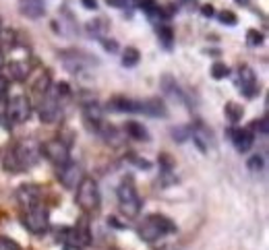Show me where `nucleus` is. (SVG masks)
Here are the masks:
<instances>
[{"instance_id":"c756f323","label":"nucleus","mask_w":269,"mask_h":250,"mask_svg":"<svg viewBox=\"0 0 269 250\" xmlns=\"http://www.w3.org/2000/svg\"><path fill=\"white\" fill-rule=\"evenodd\" d=\"M172 135H174V141L185 143L191 137V129L189 127H178V129H172Z\"/></svg>"},{"instance_id":"5701e85b","label":"nucleus","mask_w":269,"mask_h":250,"mask_svg":"<svg viewBox=\"0 0 269 250\" xmlns=\"http://www.w3.org/2000/svg\"><path fill=\"white\" fill-rule=\"evenodd\" d=\"M9 75L13 81H25L29 77V65L27 60H13L9 65Z\"/></svg>"},{"instance_id":"f3484780","label":"nucleus","mask_w":269,"mask_h":250,"mask_svg":"<svg viewBox=\"0 0 269 250\" xmlns=\"http://www.w3.org/2000/svg\"><path fill=\"white\" fill-rule=\"evenodd\" d=\"M19 13L27 19H42L46 15L44 0H19Z\"/></svg>"},{"instance_id":"ddd939ff","label":"nucleus","mask_w":269,"mask_h":250,"mask_svg":"<svg viewBox=\"0 0 269 250\" xmlns=\"http://www.w3.org/2000/svg\"><path fill=\"white\" fill-rule=\"evenodd\" d=\"M191 137H193L195 145H197L203 153H209V147L216 145V143H214V133H212V129L205 127L201 120H197L195 127L191 129Z\"/></svg>"},{"instance_id":"f8f14e48","label":"nucleus","mask_w":269,"mask_h":250,"mask_svg":"<svg viewBox=\"0 0 269 250\" xmlns=\"http://www.w3.org/2000/svg\"><path fill=\"white\" fill-rule=\"evenodd\" d=\"M238 89L245 98H255L257 91H259V83L255 77V71L249 65H243L238 69Z\"/></svg>"},{"instance_id":"bb28decb","label":"nucleus","mask_w":269,"mask_h":250,"mask_svg":"<svg viewBox=\"0 0 269 250\" xmlns=\"http://www.w3.org/2000/svg\"><path fill=\"white\" fill-rule=\"evenodd\" d=\"M158 36H160V42H162L166 48H172V42H174V31H172V27L162 25L160 31H158Z\"/></svg>"},{"instance_id":"9d476101","label":"nucleus","mask_w":269,"mask_h":250,"mask_svg":"<svg viewBox=\"0 0 269 250\" xmlns=\"http://www.w3.org/2000/svg\"><path fill=\"white\" fill-rule=\"evenodd\" d=\"M56 174H58L61 184L65 186V189H69V191H75L77 186L83 182V178H85V170L77 162H69V164L61 166V168L56 170Z\"/></svg>"},{"instance_id":"79ce46f5","label":"nucleus","mask_w":269,"mask_h":250,"mask_svg":"<svg viewBox=\"0 0 269 250\" xmlns=\"http://www.w3.org/2000/svg\"><path fill=\"white\" fill-rule=\"evenodd\" d=\"M238 5H249V0H236Z\"/></svg>"},{"instance_id":"4c0bfd02","label":"nucleus","mask_w":269,"mask_h":250,"mask_svg":"<svg viewBox=\"0 0 269 250\" xmlns=\"http://www.w3.org/2000/svg\"><path fill=\"white\" fill-rule=\"evenodd\" d=\"M81 5L92 11V9H98V0H81Z\"/></svg>"},{"instance_id":"412c9836","label":"nucleus","mask_w":269,"mask_h":250,"mask_svg":"<svg viewBox=\"0 0 269 250\" xmlns=\"http://www.w3.org/2000/svg\"><path fill=\"white\" fill-rule=\"evenodd\" d=\"M110 110L114 112H129V114H137V100H129L125 96H116L110 100Z\"/></svg>"},{"instance_id":"37998d69","label":"nucleus","mask_w":269,"mask_h":250,"mask_svg":"<svg viewBox=\"0 0 269 250\" xmlns=\"http://www.w3.org/2000/svg\"><path fill=\"white\" fill-rule=\"evenodd\" d=\"M0 31H3V19H0Z\"/></svg>"},{"instance_id":"423d86ee","label":"nucleus","mask_w":269,"mask_h":250,"mask_svg":"<svg viewBox=\"0 0 269 250\" xmlns=\"http://www.w3.org/2000/svg\"><path fill=\"white\" fill-rule=\"evenodd\" d=\"M116 197H118V207H121L123 215L133 220V217H137L141 213V197L135 189L133 180L121 182V186H118V191H116Z\"/></svg>"},{"instance_id":"a211bd4d","label":"nucleus","mask_w":269,"mask_h":250,"mask_svg":"<svg viewBox=\"0 0 269 250\" xmlns=\"http://www.w3.org/2000/svg\"><path fill=\"white\" fill-rule=\"evenodd\" d=\"M17 201L23 205V207H34V205H40V189L36 184H23L19 186L17 191Z\"/></svg>"},{"instance_id":"c9c22d12","label":"nucleus","mask_w":269,"mask_h":250,"mask_svg":"<svg viewBox=\"0 0 269 250\" xmlns=\"http://www.w3.org/2000/svg\"><path fill=\"white\" fill-rule=\"evenodd\" d=\"M7 91H9V83L5 77H0V100H3L7 96Z\"/></svg>"},{"instance_id":"20e7f679","label":"nucleus","mask_w":269,"mask_h":250,"mask_svg":"<svg viewBox=\"0 0 269 250\" xmlns=\"http://www.w3.org/2000/svg\"><path fill=\"white\" fill-rule=\"evenodd\" d=\"M102 197H100V189H98V182L94 178H83V182L77 186V205L79 209L89 215V213H96L100 209Z\"/></svg>"},{"instance_id":"393cba45","label":"nucleus","mask_w":269,"mask_h":250,"mask_svg":"<svg viewBox=\"0 0 269 250\" xmlns=\"http://www.w3.org/2000/svg\"><path fill=\"white\" fill-rule=\"evenodd\" d=\"M139 58H141V54H139L137 48H127L123 52V67H127V69L137 67L139 65Z\"/></svg>"},{"instance_id":"72a5a7b5","label":"nucleus","mask_w":269,"mask_h":250,"mask_svg":"<svg viewBox=\"0 0 269 250\" xmlns=\"http://www.w3.org/2000/svg\"><path fill=\"white\" fill-rule=\"evenodd\" d=\"M253 131H259V133L265 137V135H267V118H261L259 122H255V124H253Z\"/></svg>"},{"instance_id":"e433bc0d","label":"nucleus","mask_w":269,"mask_h":250,"mask_svg":"<svg viewBox=\"0 0 269 250\" xmlns=\"http://www.w3.org/2000/svg\"><path fill=\"white\" fill-rule=\"evenodd\" d=\"M201 13H203V17H214V15H216V9H214L212 5H205V7L201 9Z\"/></svg>"},{"instance_id":"aec40b11","label":"nucleus","mask_w":269,"mask_h":250,"mask_svg":"<svg viewBox=\"0 0 269 250\" xmlns=\"http://www.w3.org/2000/svg\"><path fill=\"white\" fill-rule=\"evenodd\" d=\"M139 9L147 15V19L152 21V23H158V21H164V19H166V15H164L162 7H160V5H156L154 0H141V3H139Z\"/></svg>"},{"instance_id":"6e6552de","label":"nucleus","mask_w":269,"mask_h":250,"mask_svg":"<svg viewBox=\"0 0 269 250\" xmlns=\"http://www.w3.org/2000/svg\"><path fill=\"white\" fill-rule=\"evenodd\" d=\"M42 153L48 158V162H52L56 168H61L65 164L71 162V153H69V143H65L61 137L58 139H52L48 143H44L42 147Z\"/></svg>"},{"instance_id":"4468645a","label":"nucleus","mask_w":269,"mask_h":250,"mask_svg":"<svg viewBox=\"0 0 269 250\" xmlns=\"http://www.w3.org/2000/svg\"><path fill=\"white\" fill-rule=\"evenodd\" d=\"M137 114L152 116V118H166L168 110L160 98H152V100H143V102L137 100Z\"/></svg>"},{"instance_id":"a878e982","label":"nucleus","mask_w":269,"mask_h":250,"mask_svg":"<svg viewBox=\"0 0 269 250\" xmlns=\"http://www.w3.org/2000/svg\"><path fill=\"white\" fill-rule=\"evenodd\" d=\"M50 87H52V79H50V73H46V71H44V73H40V77H38V83L34 85V89H36V91H40L42 96H44V93H46V91H48Z\"/></svg>"},{"instance_id":"0eeeda50","label":"nucleus","mask_w":269,"mask_h":250,"mask_svg":"<svg viewBox=\"0 0 269 250\" xmlns=\"http://www.w3.org/2000/svg\"><path fill=\"white\" fill-rule=\"evenodd\" d=\"M23 226L32 232V234H44L50 228V215L44 205H34L29 207L25 217H23Z\"/></svg>"},{"instance_id":"dca6fc26","label":"nucleus","mask_w":269,"mask_h":250,"mask_svg":"<svg viewBox=\"0 0 269 250\" xmlns=\"http://www.w3.org/2000/svg\"><path fill=\"white\" fill-rule=\"evenodd\" d=\"M230 141L234 143L238 153H247L255 143V135H253L251 129H232L230 131Z\"/></svg>"},{"instance_id":"b1692460","label":"nucleus","mask_w":269,"mask_h":250,"mask_svg":"<svg viewBox=\"0 0 269 250\" xmlns=\"http://www.w3.org/2000/svg\"><path fill=\"white\" fill-rule=\"evenodd\" d=\"M224 114H226V118H228L232 124H236V122H241V120H243L245 108H243L241 104H236V102H228L226 108H224Z\"/></svg>"},{"instance_id":"1a4fd4ad","label":"nucleus","mask_w":269,"mask_h":250,"mask_svg":"<svg viewBox=\"0 0 269 250\" xmlns=\"http://www.w3.org/2000/svg\"><path fill=\"white\" fill-rule=\"evenodd\" d=\"M32 112H34L32 100H29L27 96H15L7 104V118L17 122V124L27 122L29 118H32Z\"/></svg>"},{"instance_id":"f03ea898","label":"nucleus","mask_w":269,"mask_h":250,"mask_svg":"<svg viewBox=\"0 0 269 250\" xmlns=\"http://www.w3.org/2000/svg\"><path fill=\"white\" fill-rule=\"evenodd\" d=\"M71 93L69 85L67 83H56L52 85L44 96H42V102H40V108H38V116L44 124H54L61 120L63 116V100Z\"/></svg>"},{"instance_id":"9b49d317","label":"nucleus","mask_w":269,"mask_h":250,"mask_svg":"<svg viewBox=\"0 0 269 250\" xmlns=\"http://www.w3.org/2000/svg\"><path fill=\"white\" fill-rule=\"evenodd\" d=\"M83 120H85V124H87V129L89 131H94V133H98L102 127H104V108L96 102V100H92V102H85L83 104Z\"/></svg>"},{"instance_id":"f704fd0d","label":"nucleus","mask_w":269,"mask_h":250,"mask_svg":"<svg viewBox=\"0 0 269 250\" xmlns=\"http://www.w3.org/2000/svg\"><path fill=\"white\" fill-rule=\"evenodd\" d=\"M102 46H104L108 52H116V50H118V44H116L114 40H106V38H104V40H102Z\"/></svg>"},{"instance_id":"2f4dec72","label":"nucleus","mask_w":269,"mask_h":250,"mask_svg":"<svg viewBox=\"0 0 269 250\" xmlns=\"http://www.w3.org/2000/svg\"><path fill=\"white\" fill-rule=\"evenodd\" d=\"M263 168H265V162H263V158H259V155H255V158L249 160V170H251L253 174L263 172Z\"/></svg>"},{"instance_id":"c85d7f7f","label":"nucleus","mask_w":269,"mask_h":250,"mask_svg":"<svg viewBox=\"0 0 269 250\" xmlns=\"http://www.w3.org/2000/svg\"><path fill=\"white\" fill-rule=\"evenodd\" d=\"M247 44L253 46V48H259L263 44V34L257 29H249V34H247Z\"/></svg>"},{"instance_id":"6ab92c4d","label":"nucleus","mask_w":269,"mask_h":250,"mask_svg":"<svg viewBox=\"0 0 269 250\" xmlns=\"http://www.w3.org/2000/svg\"><path fill=\"white\" fill-rule=\"evenodd\" d=\"M85 31H87V36L92 38V40H104L108 36V31H110V25L106 19H94V21H87L85 25Z\"/></svg>"},{"instance_id":"7ed1b4c3","label":"nucleus","mask_w":269,"mask_h":250,"mask_svg":"<svg viewBox=\"0 0 269 250\" xmlns=\"http://www.w3.org/2000/svg\"><path fill=\"white\" fill-rule=\"evenodd\" d=\"M137 234L143 242L154 244L156 240H160L168 234H176V224L170 220V217H166L162 213H156V215H149L147 220L139 226Z\"/></svg>"},{"instance_id":"4be33fe9","label":"nucleus","mask_w":269,"mask_h":250,"mask_svg":"<svg viewBox=\"0 0 269 250\" xmlns=\"http://www.w3.org/2000/svg\"><path fill=\"white\" fill-rule=\"evenodd\" d=\"M125 131H127V135H129L131 139H135V141H149V131L143 127L141 122H137V120H129V122L125 124Z\"/></svg>"},{"instance_id":"7c9ffc66","label":"nucleus","mask_w":269,"mask_h":250,"mask_svg":"<svg viewBox=\"0 0 269 250\" xmlns=\"http://www.w3.org/2000/svg\"><path fill=\"white\" fill-rule=\"evenodd\" d=\"M218 19H220V23H224V25H230V27H234L236 25V15L232 13V11H222V13H218Z\"/></svg>"},{"instance_id":"cd10ccee","label":"nucleus","mask_w":269,"mask_h":250,"mask_svg":"<svg viewBox=\"0 0 269 250\" xmlns=\"http://www.w3.org/2000/svg\"><path fill=\"white\" fill-rule=\"evenodd\" d=\"M230 75V69H228V65H224V62H216V65L212 67V77L216 79V81H222V79H226Z\"/></svg>"},{"instance_id":"58836bf2","label":"nucleus","mask_w":269,"mask_h":250,"mask_svg":"<svg viewBox=\"0 0 269 250\" xmlns=\"http://www.w3.org/2000/svg\"><path fill=\"white\" fill-rule=\"evenodd\" d=\"M5 69V52H3V48H0V71Z\"/></svg>"},{"instance_id":"2eb2a0df","label":"nucleus","mask_w":269,"mask_h":250,"mask_svg":"<svg viewBox=\"0 0 269 250\" xmlns=\"http://www.w3.org/2000/svg\"><path fill=\"white\" fill-rule=\"evenodd\" d=\"M160 87H162V93H164L166 98H170V100H174L178 104H187L189 102L187 96H185V91L181 89V85L176 83V79L172 75H164L160 79Z\"/></svg>"},{"instance_id":"39448f33","label":"nucleus","mask_w":269,"mask_h":250,"mask_svg":"<svg viewBox=\"0 0 269 250\" xmlns=\"http://www.w3.org/2000/svg\"><path fill=\"white\" fill-rule=\"evenodd\" d=\"M58 58H61V65L73 75H81V73L100 65L98 58H94L87 52H81V50H65V52H61Z\"/></svg>"},{"instance_id":"a19ab883","label":"nucleus","mask_w":269,"mask_h":250,"mask_svg":"<svg viewBox=\"0 0 269 250\" xmlns=\"http://www.w3.org/2000/svg\"><path fill=\"white\" fill-rule=\"evenodd\" d=\"M183 3L189 5V7H195V5H197V0H183Z\"/></svg>"},{"instance_id":"ea45409f","label":"nucleus","mask_w":269,"mask_h":250,"mask_svg":"<svg viewBox=\"0 0 269 250\" xmlns=\"http://www.w3.org/2000/svg\"><path fill=\"white\" fill-rule=\"evenodd\" d=\"M65 250H81V246H75V244H65Z\"/></svg>"},{"instance_id":"473e14b6","label":"nucleus","mask_w":269,"mask_h":250,"mask_svg":"<svg viewBox=\"0 0 269 250\" xmlns=\"http://www.w3.org/2000/svg\"><path fill=\"white\" fill-rule=\"evenodd\" d=\"M0 250H21V246L7 236H0Z\"/></svg>"},{"instance_id":"f257e3e1","label":"nucleus","mask_w":269,"mask_h":250,"mask_svg":"<svg viewBox=\"0 0 269 250\" xmlns=\"http://www.w3.org/2000/svg\"><path fill=\"white\" fill-rule=\"evenodd\" d=\"M40 155H42V149L36 141L32 139H27V141H21L15 145L13 151L7 153V158H5V170L7 172H25L29 168H34L40 160Z\"/></svg>"}]
</instances>
